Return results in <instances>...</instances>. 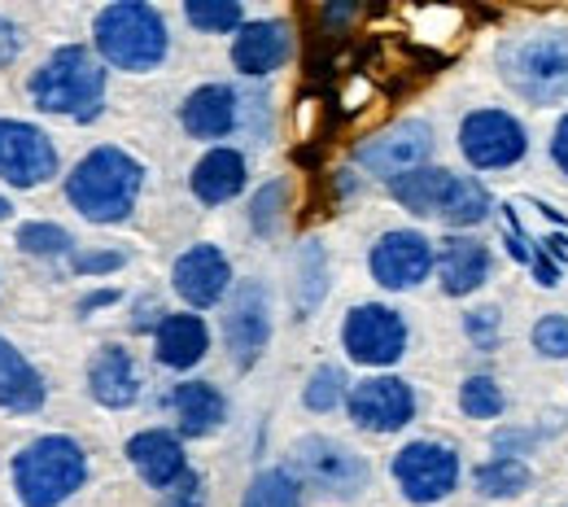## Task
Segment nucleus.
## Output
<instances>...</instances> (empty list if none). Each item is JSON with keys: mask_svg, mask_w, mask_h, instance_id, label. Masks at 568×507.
<instances>
[{"mask_svg": "<svg viewBox=\"0 0 568 507\" xmlns=\"http://www.w3.org/2000/svg\"><path fill=\"white\" fill-rule=\"evenodd\" d=\"M58 175V149L22 119H0V180L13 189H40Z\"/></svg>", "mask_w": 568, "mask_h": 507, "instance_id": "nucleus-9", "label": "nucleus"}, {"mask_svg": "<svg viewBox=\"0 0 568 507\" xmlns=\"http://www.w3.org/2000/svg\"><path fill=\"white\" fill-rule=\"evenodd\" d=\"M128 459L136 464V473L153 490H171L184 477V446H180V437L162 434V429L132 437L128 442Z\"/></svg>", "mask_w": 568, "mask_h": 507, "instance_id": "nucleus-19", "label": "nucleus"}, {"mask_svg": "<svg viewBox=\"0 0 568 507\" xmlns=\"http://www.w3.org/2000/svg\"><path fill=\"white\" fill-rule=\"evenodd\" d=\"M171 281H175V293H180L189 306H214V302L227 293L232 267H227V258H223L214 245H193L189 254H180Z\"/></svg>", "mask_w": 568, "mask_h": 507, "instance_id": "nucleus-16", "label": "nucleus"}, {"mask_svg": "<svg viewBox=\"0 0 568 507\" xmlns=\"http://www.w3.org/2000/svg\"><path fill=\"white\" fill-rule=\"evenodd\" d=\"M511 446H529V434H498V450H511Z\"/></svg>", "mask_w": 568, "mask_h": 507, "instance_id": "nucleus-39", "label": "nucleus"}, {"mask_svg": "<svg viewBox=\"0 0 568 507\" xmlns=\"http://www.w3.org/2000/svg\"><path fill=\"white\" fill-rule=\"evenodd\" d=\"M372 276L376 285L385 290H412L420 285L433 267V245H428L420 232H385L376 245H372Z\"/></svg>", "mask_w": 568, "mask_h": 507, "instance_id": "nucleus-14", "label": "nucleus"}, {"mask_svg": "<svg viewBox=\"0 0 568 507\" xmlns=\"http://www.w3.org/2000/svg\"><path fill=\"white\" fill-rule=\"evenodd\" d=\"M18 245L36 258H62V254H71V232L58 227V223H22Z\"/></svg>", "mask_w": 568, "mask_h": 507, "instance_id": "nucleus-28", "label": "nucleus"}, {"mask_svg": "<svg viewBox=\"0 0 568 507\" xmlns=\"http://www.w3.org/2000/svg\"><path fill=\"white\" fill-rule=\"evenodd\" d=\"M302 254H306V263H311V272L302 267V306L311 311V306L320 302V293H324V258H320V250H315V245H306Z\"/></svg>", "mask_w": 568, "mask_h": 507, "instance_id": "nucleus-34", "label": "nucleus"}, {"mask_svg": "<svg viewBox=\"0 0 568 507\" xmlns=\"http://www.w3.org/2000/svg\"><path fill=\"white\" fill-rule=\"evenodd\" d=\"M534 346H538V355H547V359H568V320L565 315H547V320H538V328H534Z\"/></svg>", "mask_w": 568, "mask_h": 507, "instance_id": "nucleus-32", "label": "nucleus"}, {"mask_svg": "<svg viewBox=\"0 0 568 507\" xmlns=\"http://www.w3.org/2000/svg\"><path fill=\"white\" fill-rule=\"evenodd\" d=\"M141 180L144 171L132 153L105 145V149H92L71 171L67 197H71L74 211L83 219H92V223H119V219L132 215L136 193H141Z\"/></svg>", "mask_w": 568, "mask_h": 507, "instance_id": "nucleus-1", "label": "nucleus"}, {"mask_svg": "<svg viewBox=\"0 0 568 507\" xmlns=\"http://www.w3.org/2000/svg\"><path fill=\"white\" fill-rule=\"evenodd\" d=\"M101 97H105V71L79 44L58 49L40 71L31 74V101L44 114H67V119L88 123V119L101 114Z\"/></svg>", "mask_w": 568, "mask_h": 507, "instance_id": "nucleus-3", "label": "nucleus"}, {"mask_svg": "<svg viewBox=\"0 0 568 507\" xmlns=\"http://www.w3.org/2000/svg\"><path fill=\"white\" fill-rule=\"evenodd\" d=\"M88 389L101 407H132L136 394H141V376H136V363L123 346H101L97 359L88 363Z\"/></svg>", "mask_w": 568, "mask_h": 507, "instance_id": "nucleus-17", "label": "nucleus"}, {"mask_svg": "<svg viewBox=\"0 0 568 507\" xmlns=\"http://www.w3.org/2000/svg\"><path fill=\"white\" fill-rule=\"evenodd\" d=\"M389 193L412 211V215H437L455 227H468V223H481L490 215V193L468 180V175H455V171H442V166H420L403 180L389 184Z\"/></svg>", "mask_w": 568, "mask_h": 507, "instance_id": "nucleus-6", "label": "nucleus"}, {"mask_svg": "<svg viewBox=\"0 0 568 507\" xmlns=\"http://www.w3.org/2000/svg\"><path fill=\"white\" fill-rule=\"evenodd\" d=\"M245 189V158L236 149H211L197 166H193V193L206 202V206H219L227 197H236Z\"/></svg>", "mask_w": 568, "mask_h": 507, "instance_id": "nucleus-23", "label": "nucleus"}, {"mask_svg": "<svg viewBox=\"0 0 568 507\" xmlns=\"http://www.w3.org/2000/svg\"><path fill=\"white\" fill-rule=\"evenodd\" d=\"M206 346H211V333L197 315H166L158 324V359L166 367H193L206 355Z\"/></svg>", "mask_w": 568, "mask_h": 507, "instance_id": "nucleus-24", "label": "nucleus"}, {"mask_svg": "<svg viewBox=\"0 0 568 507\" xmlns=\"http://www.w3.org/2000/svg\"><path fill=\"white\" fill-rule=\"evenodd\" d=\"M241 507H302V495H297V481L284 468H267L250 481Z\"/></svg>", "mask_w": 568, "mask_h": 507, "instance_id": "nucleus-27", "label": "nucleus"}, {"mask_svg": "<svg viewBox=\"0 0 568 507\" xmlns=\"http://www.w3.org/2000/svg\"><path fill=\"white\" fill-rule=\"evenodd\" d=\"M9 215H13V206H9L4 197H0V219H9Z\"/></svg>", "mask_w": 568, "mask_h": 507, "instance_id": "nucleus-40", "label": "nucleus"}, {"mask_svg": "<svg viewBox=\"0 0 568 507\" xmlns=\"http://www.w3.org/2000/svg\"><path fill=\"white\" fill-rule=\"evenodd\" d=\"M293 468L306 486L324 490V495H342L351 499L367 486V464L351 446L333 442V437H302L293 446Z\"/></svg>", "mask_w": 568, "mask_h": 507, "instance_id": "nucleus-7", "label": "nucleus"}, {"mask_svg": "<svg viewBox=\"0 0 568 507\" xmlns=\"http://www.w3.org/2000/svg\"><path fill=\"white\" fill-rule=\"evenodd\" d=\"M503 79L534 105L568 101V31H534L498 49Z\"/></svg>", "mask_w": 568, "mask_h": 507, "instance_id": "nucleus-4", "label": "nucleus"}, {"mask_svg": "<svg viewBox=\"0 0 568 507\" xmlns=\"http://www.w3.org/2000/svg\"><path fill=\"white\" fill-rule=\"evenodd\" d=\"M342 342L351 351L355 363H372V367H389V363L403 359V346H407V324L398 311L389 306H355L346 315V328H342Z\"/></svg>", "mask_w": 568, "mask_h": 507, "instance_id": "nucleus-10", "label": "nucleus"}, {"mask_svg": "<svg viewBox=\"0 0 568 507\" xmlns=\"http://www.w3.org/2000/svg\"><path fill=\"white\" fill-rule=\"evenodd\" d=\"M184 18L197 31H236L241 27V4L236 0H189Z\"/></svg>", "mask_w": 568, "mask_h": 507, "instance_id": "nucleus-29", "label": "nucleus"}, {"mask_svg": "<svg viewBox=\"0 0 568 507\" xmlns=\"http://www.w3.org/2000/svg\"><path fill=\"white\" fill-rule=\"evenodd\" d=\"M477 490L486 495V499H511V495H520V490H529V468L520 464V459H490V464H481L477 468Z\"/></svg>", "mask_w": 568, "mask_h": 507, "instance_id": "nucleus-26", "label": "nucleus"}, {"mask_svg": "<svg viewBox=\"0 0 568 507\" xmlns=\"http://www.w3.org/2000/svg\"><path fill=\"white\" fill-rule=\"evenodd\" d=\"M88 477L83 446L62 434L36 437L13 455V490L22 507H62Z\"/></svg>", "mask_w": 568, "mask_h": 507, "instance_id": "nucleus-2", "label": "nucleus"}, {"mask_svg": "<svg viewBox=\"0 0 568 507\" xmlns=\"http://www.w3.org/2000/svg\"><path fill=\"white\" fill-rule=\"evenodd\" d=\"M97 53L119 71H153L166 58V22L144 0H119L97 13Z\"/></svg>", "mask_w": 568, "mask_h": 507, "instance_id": "nucleus-5", "label": "nucleus"}, {"mask_svg": "<svg viewBox=\"0 0 568 507\" xmlns=\"http://www.w3.org/2000/svg\"><path fill=\"white\" fill-rule=\"evenodd\" d=\"M281 206H284V184H267V189L254 197V227H258V232H272L276 219H281Z\"/></svg>", "mask_w": 568, "mask_h": 507, "instance_id": "nucleus-33", "label": "nucleus"}, {"mask_svg": "<svg viewBox=\"0 0 568 507\" xmlns=\"http://www.w3.org/2000/svg\"><path fill=\"white\" fill-rule=\"evenodd\" d=\"M223 337H227V351L241 367H250L263 355V346L272 337V315H267V293H263L258 281L236 290L232 311L223 315Z\"/></svg>", "mask_w": 568, "mask_h": 507, "instance_id": "nucleus-15", "label": "nucleus"}, {"mask_svg": "<svg viewBox=\"0 0 568 507\" xmlns=\"http://www.w3.org/2000/svg\"><path fill=\"white\" fill-rule=\"evenodd\" d=\"M459 149L477 171H498L525 158V128L503 110H477L459 128Z\"/></svg>", "mask_w": 568, "mask_h": 507, "instance_id": "nucleus-11", "label": "nucleus"}, {"mask_svg": "<svg viewBox=\"0 0 568 507\" xmlns=\"http://www.w3.org/2000/svg\"><path fill=\"white\" fill-rule=\"evenodd\" d=\"M342 389H346L342 367H320V372L311 376V385H306V407H311V412H333V407L342 403Z\"/></svg>", "mask_w": 568, "mask_h": 507, "instance_id": "nucleus-31", "label": "nucleus"}, {"mask_svg": "<svg viewBox=\"0 0 568 507\" xmlns=\"http://www.w3.org/2000/svg\"><path fill=\"white\" fill-rule=\"evenodd\" d=\"M171 403H175V412H180V429L189 437L214 434V429L223 425V416H227L223 394H219L214 385H206V381H184Z\"/></svg>", "mask_w": 568, "mask_h": 507, "instance_id": "nucleus-25", "label": "nucleus"}, {"mask_svg": "<svg viewBox=\"0 0 568 507\" xmlns=\"http://www.w3.org/2000/svg\"><path fill=\"white\" fill-rule=\"evenodd\" d=\"M551 158L560 162V171L568 175V119L556 128V141H551Z\"/></svg>", "mask_w": 568, "mask_h": 507, "instance_id": "nucleus-38", "label": "nucleus"}, {"mask_svg": "<svg viewBox=\"0 0 568 507\" xmlns=\"http://www.w3.org/2000/svg\"><path fill=\"white\" fill-rule=\"evenodd\" d=\"M206 504V490H202V477H193V473H184L171 490H166V504L162 507H202Z\"/></svg>", "mask_w": 568, "mask_h": 507, "instance_id": "nucleus-36", "label": "nucleus"}, {"mask_svg": "<svg viewBox=\"0 0 568 507\" xmlns=\"http://www.w3.org/2000/svg\"><path fill=\"white\" fill-rule=\"evenodd\" d=\"M437 267H442V290L450 297H464V293L481 290V281L490 272V254H486V245H477L468 236H446Z\"/></svg>", "mask_w": 568, "mask_h": 507, "instance_id": "nucleus-20", "label": "nucleus"}, {"mask_svg": "<svg viewBox=\"0 0 568 507\" xmlns=\"http://www.w3.org/2000/svg\"><path fill=\"white\" fill-rule=\"evenodd\" d=\"M459 407L473 420H495L498 412H503V389H498L490 376H468L464 389H459Z\"/></svg>", "mask_w": 568, "mask_h": 507, "instance_id": "nucleus-30", "label": "nucleus"}, {"mask_svg": "<svg viewBox=\"0 0 568 507\" xmlns=\"http://www.w3.org/2000/svg\"><path fill=\"white\" fill-rule=\"evenodd\" d=\"M416 416V394L398 376H372L351 389V420L372 434H398Z\"/></svg>", "mask_w": 568, "mask_h": 507, "instance_id": "nucleus-13", "label": "nucleus"}, {"mask_svg": "<svg viewBox=\"0 0 568 507\" xmlns=\"http://www.w3.org/2000/svg\"><path fill=\"white\" fill-rule=\"evenodd\" d=\"M288 49H293V36L284 22H245L232 44V62L241 74H272L276 67H284Z\"/></svg>", "mask_w": 568, "mask_h": 507, "instance_id": "nucleus-18", "label": "nucleus"}, {"mask_svg": "<svg viewBox=\"0 0 568 507\" xmlns=\"http://www.w3.org/2000/svg\"><path fill=\"white\" fill-rule=\"evenodd\" d=\"M464 328H468V337H473V342H481V346H495L498 315H495V311H473V315L464 320Z\"/></svg>", "mask_w": 568, "mask_h": 507, "instance_id": "nucleus-37", "label": "nucleus"}, {"mask_svg": "<svg viewBox=\"0 0 568 507\" xmlns=\"http://www.w3.org/2000/svg\"><path fill=\"white\" fill-rule=\"evenodd\" d=\"M128 258L119 250H97V254H74V272L79 276H101V272H119Z\"/></svg>", "mask_w": 568, "mask_h": 507, "instance_id": "nucleus-35", "label": "nucleus"}, {"mask_svg": "<svg viewBox=\"0 0 568 507\" xmlns=\"http://www.w3.org/2000/svg\"><path fill=\"white\" fill-rule=\"evenodd\" d=\"M428 153H433V128L412 119V123H398V128H389V132L363 141L355 158L363 171H372V175H381V180L394 184V180L420 171Z\"/></svg>", "mask_w": 568, "mask_h": 507, "instance_id": "nucleus-12", "label": "nucleus"}, {"mask_svg": "<svg viewBox=\"0 0 568 507\" xmlns=\"http://www.w3.org/2000/svg\"><path fill=\"white\" fill-rule=\"evenodd\" d=\"M394 481L412 504H437L459 481V455L437 442H412L394 455Z\"/></svg>", "mask_w": 568, "mask_h": 507, "instance_id": "nucleus-8", "label": "nucleus"}, {"mask_svg": "<svg viewBox=\"0 0 568 507\" xmlns=\"http://www.w3.org/2000/svg\"><path fill=\"white\" fill-rule=\"evenodd\" d=\"M40 407H44V376L0 337V412L27 416Z\"/></svg>", "mask_w": 568, "mask_h": 507, "instance_id": "nucleus-21", "label": "nucleus"}, {"mask_svg": "<svg viewBox=\"0 0 568 507\" xmlns=\"http://www.w3.org/2000/svg\"><path fill=\"white\" fill-rule=\"evenodd\" d=\"M232 123H236V97H232V88H223V83H206V88H197V92L184 101V128H189V136H197V141H219V136H227Z\"/></svg>", "mask_w": 568, "mask_h": 507, "instance_id": "nucleus-22", "label": "nucleus"}]
</instances>
